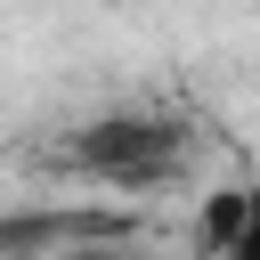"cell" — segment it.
Here are the masks:
<instances>
[{
	"mask_svg": "<svg viewBox=\"0 0 260 260\" xmlns=\"http://www.w3.org/2000/svg\"><path fill=\"white\" fill-rule=\"evenodd\" d=\"M219 260H260V187H228V203L211 211Z\"/></svg>",
	"mask_w": 260,
	"mask_h": 260,
	"instance_id": "1",
	"label": "cell"
},
{
	"mask_svg": "<svg viewBox=\"0 0 260 260\" xmlns=\"http://www.w3.org/2000/svg\"><path fill=\"white\" fill-rule=\"evenodd\" d=\"M65 260H138V252H65Z\"/></svg>",
	"mask_w": 260,
	"mask_h": 260,
	"instance_id": "2",
	"label": "cell"
}]
</instances>
